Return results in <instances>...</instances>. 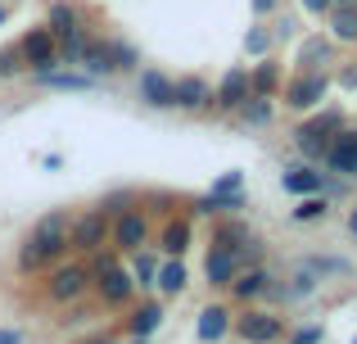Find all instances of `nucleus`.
I'll use <instances>...</instances> for the list:
<instances>
[{"mask_svg": "<svg viewBox=\"0 0 357 344\" xmlns=\"http://www.w3.org/2000/svg\"><path fill=\"white\" fill-rule=\"evenodd\" d=\"M154 285H158L163 294H181V290H185V267H181V258H176V263H163V267H158Z\"/></svg>", "mask_w": 357, "mask_h": 344, "instance_id": "5701e85b", "label": "nucleus"}, {"mask_svg": "<svg viewBox=\"0 0 357 344\" xmlns=\"http://www.w3.org/2000/svg\"><path fill=\"white\" fill-rule=\"evenodd\" d=\"M307 267H312V272H344L349 263H344V258H312Z\"/></svg>", "mask_w": 357, "mask_h": 344, "instance_id": "473e14b6", "label": "nucleus"}, {"mask_svg": "<svg viewBox=\"0 0 357 344\" xmlns=\"http://www.w3.org/2000/svg\"><path fill=\"white\" fill-rule=\"evenodd\" d=\"M0 344H18V331H5V327H0Z\"/></svg>", "mask_w": 357, "mask_h": 344, "instance_id": "4c0bfd02", "label": "nucleus"}, {"mask_svg": "<svg viewBox=\"0 0 357 344\" xmlns=\"http://www.w3.org/2000/svg\"><path fill=\"white\" fill-rule=\"evenodd\" d=\"M276 82H280L276 63H258V68L249 73V96H271V91H276Z\"/></svg>", "mask_w": 357, "mask_h": 344, "instance_id": "b1692460", "label": "nucleus"}, {"mask_svg": "<svg viewBox=\"0 0 357 344\" xmlns=\"http://www.w3.org/2000/svg\"><path fill=\"white\" fill-rule=\"evenodd\" d=\"M312 59H326V41H307L303 45V63H312Z\"/></svg>", "mask_w": 357, "mask_h": 344, "instance_id": "72a5a7b5", "label": "nucleus"}, {"mask_svg": "<svg viewBox=\"0 0 357 344\" xmlns=\"http://www.w3.org/2000/svg\"><path fill=\"white\" fill-rule=\"evenodd\" d=\"M140 100H145L149 109H176V87H172V77L167 73H158V68H140Z\"/></svg>", "mask_w": 357, "mask_h": 344, "instance_id": "0eeeda50", "label": "nucleus"}, {"mask_svg": "<svg viewBox=\"0 0 357 344\" xmlns=\"http://www.w3.org/2000/svg\"><path fill=\"white\" fill-rule=\"evenodd\" d=\"M96 276H100L96 285H100V299H105V304H127L131 299V276L122 272L114 258H100Z\"/></svg>", "mask_w": 357, "mask_h": 344, "instance_id": "6e6552de", "label": "nucleus"}, {"mask_svg": "<svg viewBox=\"0 0 357 344\" xmlns=\"http://www.w3.org/2000/svg\"><path fill=\"white\" fill-rule=\"evenodd\" d=\"M109 50H114V68H136L140 63V54H136V45H127V41H109Z\"/></svg>", "mask_w": 357, "mask_h": 344, "instance_id": "c756f323", "label": "nucleus"}, {"mask_svg": "<svg viewBox=\"0 0 357 344\" xmlns=\"http://www.w3.org/2000/svg\"><path fill=\"white\" fill-rule=\"evenodd\" d=\"M276 5H280V0H253V14H271Z\"/></svg>", "mask_w": 357, "mask_h": 344, "instance_id": "e433bc0d", "label": "nucleus"}, {"mask_svg": "<svg viewBox=\"0 0 357 344\" xmlns=\"http://www.w3.org/2000/svg\"><path fill=\"white\" fill-rule=\"evenodd\" d=\"M331 36L335 41H357V5H331Z\"/></svg>", "mask_w": 357, "mask_h": 344, "instance_id": "6ab92c4d", "label": "nucleus"}, {"mask_svg": "<svg viewBox=\"0 0 357 344\" xmlns=\"http://www.w3.org/2000/svg\"><path fill=\"white\" fill-rule=\"evenodd\" d=\"M321 163H331V168L344 172V177H357V132H344V127H340Z\"/></svg>", "mask_w": 357, "mask_h": 344, "instance_id": "9b49d317", "label": "nucleus"}, {"mask_svg": "<svg viewBox=\"0 0 357 344\" xmlns=\"http://www.w3.org/2000/svg\"><path fill=\"white\" fill-rule=\"evenodd\" d=\"M294 218H298V222H317V218H326V195H303V204L294 209Z\"/></svg>", "mask_w": 357, "mask_h": 344, "instance_id": "c85d7f7f", "label": "nucleus"}, {"mask_svg": "<svg viewBox=\"0 0 357 344\" xmlns=\"http://www.w3.org/2000/svg\"><path fill=\"white\" fill-rule=\"evenodd\" d=\"M109 213H82L77 222H73V231H68V240H73V249H82V254H91V249H100L109 240Z\"/></svg>", "mask_w": 357, "mask_h": 344, "instance_id": "39448f33", "label": "nucleus"}, {"mask_svg": "<svg viewBox=\"0 0 357 344\" xmlns=\"http://www.w3.org/2000/svg\"><path fill=\"white\" fill-rule=\"evenodd\" d=\"M349 227H353V236H357V209H353V218H349Z\"/></svg>", "mask_w": 357, "mask_h": 344, "instance_id": "58836bf2", "label": "nucleus"}, {"mask_svg": "<svg viewBox=\"0 0 357 344\" xmlns=\"http://www.w3.org/2000/svg\"><path fill=\"white\" fill-rule=\"evenodd\" d=\"M172 87H176V109H204L213 100V91H208L204 77H176Z\"/></svg>", "mask_w": 357, "mask_h": 344, "instance_id": "dca6fc26", "label": "nucleus"}, {"mask_svg": "<svg viewBox=\"0 0 357 344\" xmlns=\"http://www.w3.org/2000/svg\"><path fill=\"white\" fill-rule=\"evenodd\" d=\"M68 213H45L41 222L32 227V236H27V245L18 249V267L23 272H36L41 263H50V258H59L63 249H68Z\"/></svg>", "mask_w": 357, "mask_h": 344, "instance_id": "f257e3e1", "label": "nucleus"}, {"mask_svg": "<svg viewBox=\"0 0 357 344\" xmlns=\"http://www.w3.org/2000/svg\"><path fill=\"white\" fill-rule=\"evenodd\" d=\"M280 186H285L289 195H321V172H312V168H289V172H280Z\"/></svg>", "mask_w": 357, "mask_h": 344, "instance_id": "f3484780", "label": "nucleus"}, {"mask_svg": "<svg viewBox=\"0 0 357 344\" xmlns=\"http://www.w3.org/2000/svg\"><path fill=\"white\" fill-rule=\"evenodd\" d=\"M231 290H236L240 299H258V294L271 290V276L262 272V267H249L244 276H231Z\"/></svg>", "mask_w": 357, "mask_h": 344, "instance_id": "a211bd4d", "label": "nucleus"}, {"mask_svg": "<svg viewBox=\"0 0 357 344\" xmlns=\"http://www.w3.org/2000/svg\"><path fill=\"white\" fill-rule=\"evenodd\" d=\"M236 331L249 344H271V340H280V317H271V313H244V317L236 322Z\"/></svg>", "mask_w": 357, "mask_h": 344, "instance_id": "f8f14e48", "label": "nucleus"}, {"mask_svg": "<svg viewBox=\"0 0 357 344\" xmlns=\"http://www.w3.org/2000/svg\"><path fill=\"white\" fill-rule=\"evenodd\" d=\"M114 245L122 249V254H136L140 245H145V236H149V222H145V213H122V218L114 222Z\"/></svg>", "mask_w": 357, "mask_h": 344, "instance_id": "9d476101", "label": "nucleus"}, {"mask_svg": "<svg viewBox=\"0 0 357 344\" xmlns=\"http://www.w3.org/2000/svg\"><path fill=\"white\" fill-rule=\"evenodd\" d=\"M154 276H158V263L136 249V263H131V285H154Z\"/></svg>", "mask_w": 357, "mask_h": 344, "instance_id": "cd10ccee", "label": "nucleus"}, {"mask_svg": "<svg viewBox=\"0 0 357 344\" xmlns=\"http://www.w3.org/2000/svg\"><path fill=\"white\" fill-rule=\"evenodd\" d=\"M244 123H253V127H262V123H271V96H244Z\"/></svg>", "mask_w": 357, "mask_h": 344, "instance_id": "bb28decb", "label": "nucleus"}, {"mask_svg": "<svg viewBox=\"0 0 357 344\" xmlns=\"http://www.w3.org/2000/svg\"><path fill=\"white\" fill-rule=\"evenodd\" d=\"M231 313L227 308H204L199 313V340H222V336H227V327H231Z\"/></svg>", "mask_w": 357, "mask_h": 344, "instance_id": "4be33fe9", "label": "nucleus"}, {"mask_svg": "<svg viewBox=\"0 0 357 344\" xmlns=\"http://www.w3.org/2000/svg\"><path fill=\"white\" fill-rule=\"evenodd\" d=\"M45 27H50L54 45H59V63H77L82 59V45H86V32H82V18L73 5L54 0L50 14H45Z\"/></svg>", "mask_w": 357, "mask_h": 344, "instance_id": "f03ea898", "label": "nucleus"}, {"mask_svg": "<svg viewBox=\"0 0 357 344\" xmlns=\"http://www.w3.org/2000/svg\"><path fill=\"white\" fill-rule=\"evenodd\" d=\"M317 340H321V331H317V327H307V331H298V336H294V344H317Z\"/></svg>", "mask_w": 357, "mask_h": 344, "instance_id": "c9c22d12", "label": "nucleus"}, {"mask_svg": "<svg viewBox=\"0 0 357 344\" xmlns=\"http://www.w3.org/2000/svg\"><path fill=\"white\" fill-rule=\"evenodd\" d=\"M18 54H23V63L32 73H50V68H59V45H54V36H50V27H32V32L23 36V45H18Z\"/></svg>", "mask_w": 357, "mask_h": 344, "instance_id": "20e7f679", "label": "nucleus"}, {"mask_svg": "<svg viewBox=\"0 0 357 344\" xmlns=\"http://www.w3.org/2000/svg\"><path fill=\"white\" fill-rule=\"evenodd\" d=\"M331 5H335V0H303L307 14H331Z\"/></svg>", "mask_w": 357, "mask_h": 344, "instance_id": "f704fd0d", "label": "nucleus"}, {"mask_svg": "<svg viewBox=\"0 0 357 344\" xmlns=\"http://www.w3.org/2000/svg\"><path fill=\"white\" fill-rule=\"evenodd\" d=\"M36 77H41L45 87H54V91H86L91 87V77H82V73H59V68L36 73Z\"/></svg>", "mask_w": 357, "mask_h": 344, "instance_id": "393cba45", "label": "nucleus"}, {"mask_svg": "<svg viewBox=\"0 0 357 344\" xmlns=\"http://www.w3.org/2000/svg\"><path fill=\"white\" fill-rule=\"evenodd\" d=\"M77 63H86V77H109V73H118L109 41H86V45H82V59H77Z\"/></svg>", "mask_w": 357, "mask_h": 344, "instance_id": "2eb2a0df", "label": "nucleus"}, {"mask_svg": "<svg viewBox=\"0 0 357 344\" xmlns=\"http://www.w3.org/2000/svg\"><path fill=\"white\" fill-rule=\"evenodd\" d=\"M91 285V272L86 267H77V263H68V267H59V272L50 276V299L54 304H68V299H82V290Z\"/></svg>", "mask_w": 357, "mask_h": 344, "instance_id": "1a4fd4ad", "label": "nucleus"}, {"mask_svg": "<svg viewBox=\"0 0 357 344\" xmlns=\"http://www.w3.org/2000/svg\"><path fill=\"white\" fill-rule=\"evenodd\" d=\"M326 91H331V77L326 73H303V77H294L285 87V105L289 109H312L326 100Z\"/></svg>", "mask_w": 357, "mask_h": 344, "instance_id": "423d86ee", "label": "nucleus"}, {"mask_svg": "<svg viewBox=\"0 0 357 344\" xmlns=\"http://www.w3.org/2000/svg\"><path fill=\"white\" fill-rule=\"evenodd\" d=\"M353 344H357V340H353Z\"/></svg>", "mask_w": 357, "mask_h": 344, "instance_id": "79ce46f5", "label": "nucleus"}, {"mask_svg": "<svg viewBox=\"0 0 357 344\" xmlns=\"http://www.w3.org/2000/svg\"><path fill=\"white\" fill-rule=\"evenodd\" d=\"M240 181H244L240 172H227L222 181H213V190H218V195H236V190H240Z\"/></svg>", "mask_w": 357, "mask_h": 344, "instance_id": "2f4dec72", "label": "nucleus"}, {"mask_svg": "<svg viewBox=\"0 0 357 344\" xmlns=\"http://www.w3.org/2000/svg\"><path fill=\"white\" fill-rule=\"evenodd\" d=\"M244 50H249V54H267V32H262V27H253V32L244 36Z\"/></svg>", "mask_w": 357, "mask_h": 344, "instance_id": "7c9ffc66", "label": "nucleus"}, {"mask_svg": "<svg viewBox=\"0 0 357 344\" xmlns=\"http://www.w3.org/2000/svg\"><path fill=\"white\" fill-rule=\"evenodd\" d=\"M344 127V118L335 114H321V118H312V123H303L294 132V145H298V154H307V159H326V150H331V141H335V132Z\"/></svg>", "mask_w": 357, "mask_h": 344, "instance_id": "7ed1b4c3", "label": "nucleus"}, {"mask_svg": "<svg viewBox=\"0 0 357 344\" xmlns=\"http://www.w3.org/2000/svg\"><path fill=\"white\" fill-rule=\"evenodd\" d=\"M5 18H9V9H5V5H0V23H5Z\"/></svg>", "mask_w": 357, "mask_h": 344, "instance_id": "ea45409f", "label": "nucleus"}, {"mask_svg": "<svg viewBox=\"0 0 357 344\" xmlns=\"http://www.w3.org/2000/svg\"><path fill=\"white\" fill-rule=\"evenodd\" d=\"M244 96H249V68H231L227 77H222V87H218V109H240L244 105Z\"/></svg>", "mask_w": 357, "mask_h": 344, "instance_id": "4468645a", "label": "nucleus"}, {"mask_svg": "<svg viewBox=\"0 0 357 344\" xmlns=\"http://www.w3.org/2000/svg\"><path fill=\"white\" fill-rule=\"evenodd\" d=\"M163 249H167V254H176V258L190 249V222H185V218H172L163 227Z\"/></svg>", "mask_w": 357, "mask_h": 344, "instance_id": "412c9836", "label": "nucleus"}, {"mask_svg": "<svg viewBox=\"0 0 357 344\" xmlns=\"http://www.w3.org/2000/svg\"><path fill=\"white\" fill-rule=\"evenodd\" d=\"M158 322H163V308H158V304H140V308L131 313V336H136V340H149L158 331Z\"/></svg>", "mask_w": 357, "mask_h": 344, "instance_id": "aec40b11", "label": "nucleus"}, {"mask_svg": "<svg viewBox=\"0 0 357 344\" xmlns=\"http://www.w3.org/2000/svg\"><path fill=\"white\" fill-rule=\"evenodd\" d=\"M204 272H208V281H213V285H231V276L240 272V258H236V249H227V245H213V249H208V263H204Z\"/></svg>", "mask_w": 357, "mask_h": 344, "instance_id": "ddd939ff", "label": "nucleus"}, {"mask_svg": "<svg viewBox=\"0 0 357 344\" xmlns=\"http://www.w3.org/2000/svg\"><path fill=\"white\" fill-rule=\"evenodd\" d=\"M195 209H199V213H236V209H244V195L240 190L236 195H218V190H213V195H204Z\"/></svg>", "mask_w": 357, "mask_h": 344, "instance_id": "a878e982", "label": "nucleus"}, {"mask_svg": "<svg viewBox=\"0 0 357 344\" xmlns=\"http://www.w3.org/2000/svg\"><path fill=\"white\" fill-rule=\"evenodd\" d=\"M335 5H357V0H335Z\"/></svg>", "mask_w": 357, "mask_h": 344, "instance_id": "a19ab883", "label": "nucleus"}]
</instances>
